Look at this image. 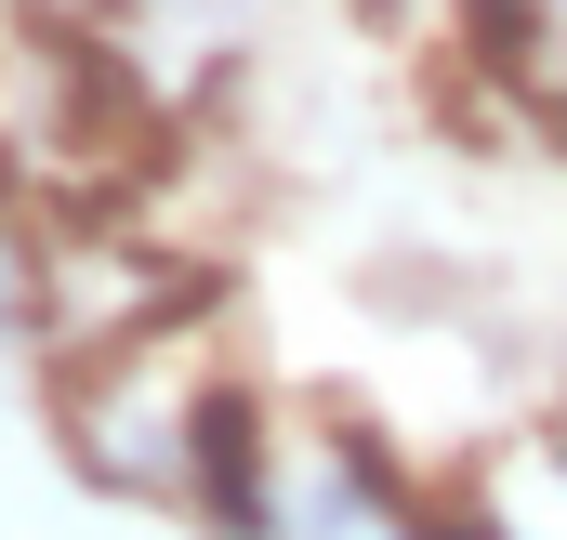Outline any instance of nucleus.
I'll return each mask as SVG.
<instances>
[{
	"label": "nucleus",
	"instance_id": "nucleus-1",
	"mask_svg": "<svg viewBox=\"0 0 567 540\" xmlns=\"http://www.w3.org/2000/svg\"><path fill=\"white\" fill-rule=\"evenodd\" d=\"M185 488H198V515L225 540H278V475H265V422L238 383H212V396L185 408Z\"/></svg>",
	"mask_w": 567,
	"mask_h": 540
}]
</instances>
